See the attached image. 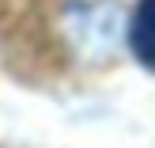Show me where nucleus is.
Wrapping results in <instances>:
<instances>
[{
	"instance_id": "nucleus-1",
	"label": "nucleus",
	"mask_w": 155,
	"mask_h": 148,
	"mask_svg": "<svg viewBox=\"0 0 155 148\" xmlns=\"http://www.w3.org/2000/svg\"><path fill=\"white\" fill-rule=\"evenodd\" d=\"M129 50L136 53L144 68L155 72V0H140V8L133 12L129 23Z\"/></svg>"
}]
</instances>
